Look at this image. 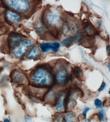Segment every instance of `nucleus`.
Masks as SVG:
<instances>
[{
    "label": "nucleus",
    "mask_w": 110,
    "mask_h": 122,
    "mask_svg": "<svg viewBox=\"0 0 110 122\" xmlns=\"http://www.w3.org/2000/svg\"><path fill=\"white\" fill-rule=\"evenodd\" d=\"M107 50L108 51V53L109 54V55H110V45H108L107 47Z\"/></svg>",
    "instance_id": "c85d7f7f"
},
{
    "label": "nucleus",
    "mask_w": 110,
    "mask_h": 122,
    "mask_svg": "<svg viewBox=\"0 0 110 122\" xmlns=\"http://www.w3.org/2000/svg\"><path fill=\"white\" fill-rule=\"evenodd\" d=\"M3 122H11L9 118H6L4 119Z\"/></svg>",
    "instance_id": "cd10ccee"
},
{
    "label": "nucleus",
    "mask_w": 110,
    "mask_h": 122,
    "mask_svg": "<svg viewBox=\"0 0 110 122\" xmlns=\"http://www.w3.org/2000/svg\"><path fill=\"white\" fill-rule=\"evenodd\" d=\"M57 93L58 92L54 89L48 90L44 96L43 101L47 104L55 106L57 100Z\"/></svg>",
    "instance_id": "1a4fd4ad"
},
{
    "label": "nucleus",
    "mask_w": 110,
    "mask_h": 122,
    "mask_svg": "<svg viewBox=\"0 0 110 122\" xmlns=\"http://www.w3.org/2000/svg\"><path fill=\"white\" fill-rule=\"evenodd\" d=\"M64 115L61 113H57L53 115L52 122H63Z\"/></svg>",
    "instance_id": "a211bd4d"
},
{
    "label": "nucleus",
    "mask_w": 110,
    "mask_h": 122,
    "mask_svg": "<svg viewBox=\"0 0 110 122\" xmlns=\"http://www.w3.org/2000/svg\"><path fill=\"white\" fill-rule=\"evenodd\" d=\"M54 76L55 84L61 87L67 84L71 76L66 67L63 65L61 66L55 72H54Z\"/></svg>",
    "instance_id": "7ed1b4c3"
},
{
    "label": "nucleus",
    "mask_w": 110,
    "mask_h": 122,
    "mask_svg": "<svg viewBox=\"0 0 110 122\" xmlns=\"http://www.w3.org/2000/svg\"><path fill=\"white\" fill-rule=\"evenodd\" d=\"M51 28V29L49 31L50 33L56 40H59L60 33L58 28L55 26H53Z\"/></svg>",
    "instance_id": "f3484780"
},
{
    "label": "nucleus",
    "mask_w": 110,
    "mask_h": 122,
    "mask_svg": "<svg viewBox=\"0 0 110 122\" xmlns=\"http://www.w3.org/2000/svg\"><path fill=\"white\" fill-rule=\"evenodd\" d=\"M89 110H90V108L88 107H86L84 109V110L83 111L82 114L86 118L87 113Z\"/></svg>",
    "instance_id": "5701e85b"
},
{
    "label": "nucleus",
    "mask_w": 110,
    "mask_h": 122,
    "mask_svg": "<svg viewBox=\"0 0 110 122\" xmlns=\"http://www.w3.org/2000/svg\"><path fill=\"white\" fill-rule=\"evenodd\" d=\"M96 40L95 36H90L84 35L82 33V36L78 41L79 45L82 46L87 48L91 49L95 46Z\"/></svg>",
    "instance_id": "6e6552de"
},
{
    "label": "nucleus",
    "mask_w": 110,
    "mask_h": 122,
    "mask_svg": "<svg viewBox=\"0 0 110 122\" xmlns=\"http://www.w3.org/2000/svg\"><path fill=\"white\" fill-rule=\"evenodd\" d=\"M72 75L79 80H84L83 70L79 67L76 66L72 69Z\"/></svg>",
    "instance_id": "4468645a"
},
{
    "label": "nucleus",
    "mask_w": 110,
    "mask_h": 122,
    "mask_svg": "<svg viewBox=\"0 0 110 122\" xmlns=\"http://www.w3.org/2000/svg\"><path fill=\"white\" fill-rule=\"evenodd\" d=\"M86 118L83 115L82 113L81 114L79 115L78 116V120H79V121H81V120H82V119H86Z\"/></svg>",
    "instance_id": "a878e982"
},
{
    "label": "nucleus",
    "mask_w": 110,
    "mask_h": 122,
    "mask_svg": "<svg viewBox=\"0 0 110 122\" xmlns=\"http://www.w3.org/2000/svg\"><path fill=\"white\" fill-rule=\"evenodd\" d=\"M6 6L10 9L19 13H25L30 8V3L28 0H4Z\"/></svg>",
    "instance_id": "39448f33"
},
{
    "label": "nucleus",
    "mask_w": 110,
    "mask_h": 122,
    "mask_svg": "<svg viewBox=\"0 0 110 122\" xmlns=\"http://www.w3.org/2000/svg\"><path fill=\"white\" fill-rule=\"evenodd\" d=\"M66 13L69 16H71V17H74V14H73L71 12H67V11H66Z\"/></svg>",
    "instance_id": "bb28decb"
},
{
    "label": "nucleus",
    "mask_w": 110,
    "mask_h": 122,
    "mask_svg": "<svg viewBox=\"0 0 110 122\" xmlns=\"http://www.w3.org/2000/svg\"><path fill=\"white\" fill-rule=\"evenodd\" d=\"M10 78L6 75H4L0 78V86L4 87L6 86L8 83Z\"/></svg>",
    "instance_id": "6ab92c4d"
},
{
    "label": "nucleus",
    "mask_w": 110,
    "mask_h": 122,
    "mask_svg": "<svg viewBox=\"0 0 110 122\" xmlns=\"http://www.w3.org/2000/svg\"><path fill=\"white\" fill-rule=\"evenodd\" d=\"M35 29L38 34L40 36H42L44 35L45 29L43 27V24L41 20L40 22L38 21L35 24Z\"/></svg>",
    "instance_id": "dca6fc26"
},
{
    "label": "nucleus",
    "mask_w": 110,
    "mask_h": 122,
    "mask_svg": "<svg viewBox=\"0 0 110 122\" xmlns=\"http://www.w3.org/2000/svg\"><path fill=\"white\" fill-rule=\"evenodd\" d=\"M76 115L72 112H67L65 115L64 116L63 122H76Z\"/></svg>",
    "instance_id": "2eb2a0df"
},
{
    "label": "nucleus",
    "mask_w": 110,
    "mask_h": 122,
    "mask_svg": "<svg viewBox=\"0 0 110 122\" xmlns=\"http://www.w3.org/2000/svg\"><path fill=\"white\" fill-rule=\"evenodd\" d=\"M23 39L21 35L17 33H12L9 35L8 38V43L9 47L12 48L18 42Z\"/></svg>",
    "instance_id": "9b49d317"
},
{
    "label": "nucleus",
    "mask_w": 110,
    "mask_h": 122,
    "mask_svg": "<svg viewBox=\"0 0 110 122\" xmlns=\"http://www.w3.org/2000/svg\"><path fill=\"white\" fill-rule=\"evenodd\" d=\"M4 16L6 21L11 24H18L22 20L20 15L11 10H7L5 12Z\"/></svg>",
    "instance_id": "0eeeda50"
},
{
    "label": "nucleus",
    "mask_w": 110,
    "mask_h": 122,
    "mask_svg": "<svg viewBox=\"0 0 110 122\" xmlns=\"http://www.w3.org/2000/svg\"><path fill=\"white\" fill-rule=\"evenodd\" d=\"M60 46V44L58 42L42 43L40 44V49L43 53L47 52L50 49L55 53H56L59 50Z\"/></svg>",
    "instance_id": "9d476101"
},
{
    "label": "nucleus",
    "mask_w": 110,
    "mask_h": 122,
    "mask_svg": "<svg viewBox=\"0 0 110 122\" xmlns=\"http://www.w3.org/2000/svg\"><path fill=\"white\" fill-rule=\"evenodd\" d=\"M32 43V41L30 39H23L11 49L13 55L17 59L22 58L31 47Z\"/></svg>",
    "instance_id": "f03ea898"
},
{
    "label": "nucleus",
    "mask_w": 110,
    "mask_h": 122,
    "mask_svg": "<svg viewBox=\"0 0 110 122\" xmlns=\"http://www.w3.org/2000/svg\"><path fill=\"white\" fill-rule=\"evenodd\" d=\"M28 77L29 85L33 87L49 89L55 84L53 68L49 64L37 66Z\"/></svg>",
    "instance_id": "f257e3e1"
},
{
    "label": "nucleus",
    "mask_w": 110,
    "mask_h": 122,
    "mask_svg": "<svg viewBox=\"0 0 110 122\" xmlns=\"http://www.w3.org/2000/svg\"><path fill=\"white\" fill-rule=\"evenodd\" d=\"M106 86V83H102L101 86L100 87V88L99 89V92H101L105 88Z\"/></svg>",
    "instance_id": "4be33fe9"
},
{
    "label": "nucleus",
    "mask_w": 110,
    "mask_h": 122,
    "mask_svg": "<svg viewBox=\"0 0 110 122\" xmlns=\"http://www.w3.org/2000/svg\"><path fill=\"white\" fill-rule=\"evenodd\" d=\"M41 54L40 50L37 47L34 45L31 48L25 56L27 59L37 60L40 58Z\"/></svg>",
    "instance_id": "f8f14e48"
},
{
    "label": "nucleus",
    "mask_w": 110,
    "mask_h": 122,
    "mask_svg": "<svg viewBox=\"0 0 110 122\" xmlns=\"http://www.w3.org/2000/svg\"><path fill=\"white\" fill-rule=\"evenodd\" d=\"M10 79L14 85L17 86L29 85L27 75L20 69H15L10 73Z\"/></svg>",
    "instance_id": "20e7f679"
},
{
    "label": "nucleus",
    "mask_w": 110,
    "mask_h": 122,
    "mask_svg": "<svg viewBox=\"0 0 110 122\" xmlns=\"http://www.w3.org/2000/svg\"><path fill=\"white\" fill-rule=\"evenodd\" d=\"M97 48L98 47L97 46L95 45L94 46L90 49L91 50V51H92V54H95L96 52V50L97 49Z\"/></svg>",
    "instance_id": "393cba45"
},
{
    "label": "nucleus",
    "mask_w": 110,
    "mask_h": 122,
    "mask_svg": "<svg viewBox=\"0 0 110 122\" xmlns=\"http://www.w3.org/2000/svg\"><path fill=\"white\" fill-rule=\"evenodd\" d=\"M31 117L30 115H27L25 117V121L26 122H30L31 121Z\"/></svg>",
    "instance_id": "b1692460"
},
{
    "label": "nucleus",
    "mask_w": 110,
    "mask_h": 122,
    "mask_svg": "<svg viewBox=\"0 0 110 122\" xmlns=\"http://www.w3.org/2000/svg\"><path fill=\"white\" fill-rule=\"evenodd\" d=\"M68 90L63 89L59 91L57 93V100L55 106L59 112H66V105Z\"/></svg>",
    "instance_id": "423d86ee"
},
{
    "label": "nucleus",
    "mask_w": 110,
    "mask_h": 122,
    "mask_svg": "<svg viewBox=\"0 0 110 122\" xmlns=\"http://www.w3.org/2000/svg\"><path fill=\"white\" fill-rule=\"evenodd\" d=\"M94 104L97 108H102V102L99 99H97L95 100L94 101Z\"/></svg>",
    "instance_id": "412c9836"
},
{
    "label": "nucleus",
    "mask_w": 110,
    "mask_h": 122,
    "mask_svg": "<svg viewBox=\"0 0 110 122\" xmlns=\"http://www.w3.org/2000/svg\"><path fill=\"white\" fill-rule=\"evenodd\" d=\"M105 112L104 109L100 110L98 113V116L99 120L101 121L105 120Z\"/></svg>",
    "instance_id": "aec40b11"
},
{
    "label": "nucleus",
    "mask_w": 110,
    "mask_h": 122,
    "mask_svg": "<svg viewBox=\"0 0 110 122\" xmlns=\"http://www.w3.org/2000/svg\"><path fill=\"white\" fill-rule=\"evenodd\" d=\"M82 36V34H76L74 35L71 36L64 39L62 42L63 44L66 48H69L74 44L77 41H79Z\"/></svg>",
    "instance_id": "ddd939ff"
}]
</instances>
